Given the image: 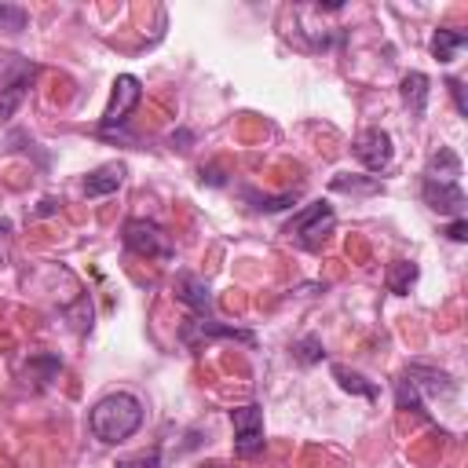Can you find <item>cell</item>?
I'll use <instances>...</instances> for the list:
<instances>
[{
    "mask_svg": "<svg viewBox=\"0 0 468 468\" xmlns=\"http://www.w3.org/2000/svg\"><path fill=\"white\" fill-rule=\"evenodd\" d=\"M88 428H91V435H95L99 442L117 446V442L132 439V435L143 428V402H139L135 395H128V391H110V395H102V399L91 406Z\"/></svg>",
    "mask_w": 468,
    "mask_h": 468,
    "instance_id": "6da1fadb",
    "label": "cell"
},
{
    "mask_svg": "<svg viewBox=\"0 0 468 468\" xmlns=\"http://www.w3.org/2000/svg\"><path fill=\"white\" fill-rule=\"evenodd\" d=\"M329 230H333V208H329L325 201H311V205H303V208L289 219V227H285V234H289L300 249H307V252L322 249L325 238H329Z\"/></svg>",
    "mask_w": 468,
    "mask_h": 468,
    "instance_id": "7a4b0ae2",
    "label": "cell"
},
{
    "mask_svg": "<svg viewBox=\"0 0 468 468\" xmlns=\"http://www.w3.org/2000/svg\"><path fill=\"white\" fill-rule=\"evenodd\" d=\"M33 77H37V66H33L29 58L11 55L7 69L0 73V124H4V121H11V117H15V110L26 102Z\"/></svg>",
    "mask_w": 468,
    "mask_h": 468,
    "instance_id": "3957f363",
    "label": "cell"
},
{
    "mask_svg": "<svg viewBox=\"0 0 468 468\" xmlns=\"http://www.w3.org/2000/svg\"><path fill=\"white\" fill-rule=\"evenodd\" d=\"M139 99H143V88H139V77H132V73H121V77L113 80V91H110V102H106V110H102V117H99V128H102V132H113V128H124V121L132 117V110L139 106Z\"/></svg>",
    "mask_w": 468,
    "mask_h": 468,
    "instance_id": "277c9868",
    "label": "cell"
},
{
    "mask_svg": "<svg viewBox=\"0 0 468 468\" xmlns=\"http://www.w3.org/2000/svg\"><path fill=\"white\" fill-rule=\"evenodd\" d=\"M124 245L135 256H150V260H172L176 256L168 234L154 219H128L124 223Z\"/></svg>",
    "mask_w": 468,
    "mask_h": 468,
    "instance_id": "5b68a950",
    "label": "cell"
},
{
    "mask_svg": "<svg viewBox=\"0 0 468 468\" xmlns=\"http://www.w3.org/2000/svg\"><path fill=\"white\" fill-rule=\"evenodd\" d=\"M230 424H234V453L238 457H256L263 450V410L256 402L230 410Z\"/></svg>",
    "mask_w": 468,
    "mask_h": 468,
    "instance_id": "8992f818",
    "label": "cell"
},
{
    "mask_svg": "<svg viewBox=\"0 0 468 468\" xmlns=\"http://www.w3.org/2000/svg\"><path fill=\"white\" fill-rule=\"evenodd\" d=\"M355 157H358L369 172H384V168L391 165V157H395L391 135H388L384 128H366V132H358V139H355Z\"/></svg>",
    "mask_w": 468,
    "mask_h": 468,
    "instance_id": "52a82bcc",
    "label": "cell"
},
{
    "mask_svg": "<svg viewBox=\"0 0 468 468\" xmlns=\"http://www.w3.org/2000/svg\"><path fill=\"white\" fill-rule=\"evenodd\" d=\"M420 194H424V205L428 208H435L442 216H453V219L464 216V190H461V183H439V179H428L424 176Z\"/></svg>",
    "mask_w": 468,
    "mask_h": 468,
    "instance_id": "ba28073f",
    "label": "cell"
},
{
    "mask_svg": "<svg viewBox=\"0 0 468 468\" xmlns=\"http://www.w3.org/2000/svg\"><path fill=\"white\" fill-rule=\"evenodd\" d=\"M194 336H201V340H216V336H223V340L256 344V333L238 329V325H223V322H216V318H190V322H183V340L190 344Z\"/></svg>",
    "mask_w": 468,
    "mask_h": 468,
    "instance_id": "9c48e42d",
    "label": "cell"
},
{
    "mask_svg": "<svg viewBox=\"0 0 468 468\" xmlns=\"http://www.w3.org/2000/svg\"><path fill=\"white\" fill-rule=\"evenodd\" d=\"M176 296H179L197 318L212 314V292H208V285H205L197 274H179V278H176Z\"/></svg>",
    "mask_w": 468,
    "mask_h": 468,
    "instance_id": "30bf717a",
    "label": "cell"
},
{
    "mask_svg": "<svg viewBox=\"0 0 468 468\" xmlns=\"http://www.w3.org/2000/svg\"><path fill=\"white\" fill-rule=\"evenodd\" d=\"M428 84H431V80H428L424 73H417V69H413V73H406V77L399 80L402 102L410 106V113H413L417 121H420V117H424V110H428V95H431V88H428Z\"/></svg>",
    "mask_w": 468,
    "mask_h": 468,
    "instance_id": "8fae6325",
    "label": "cell"
},
{
    "mask_svg": "<svg viewBox=\"0 0 468 468\" xmlns=\"http://www.w3.org/2000/svg\"><path fill=\"white\" fill-rule=\"evenodd\" d=\"M121 183H124V165H102L84 179V194L88 197H106V194H117Z\"/></svg>",
    "mask_w": 468,
    "mask_h": 468,
    "instance_id": "7c38bea8",
    "label": "cell"
},
{
    "mask_svg": "<svg viewBox=\"0 0 468 468\" xmlns=\"http://www.w3.org/2000/svg\"><path fill=\"white\" fill-rule=\"evenodd\" d=\"M428 179H439V183H457L461 176V157L450 150V146H439L431 157H428Z\"/></svg>",
    "mask_w": 468,
    "mask_h": 468,
    "instance_id": "4fadbf2b",
    "label": "cell"
},
{
    "mask_svg": "<svg viewBox=\"0 0 468 468\" xmlns=\"http://www.w3.org/2000/svg\"><path fill=\"white\" fill-rule=\"evenodd\" d=\"M468 44V37L464 33H457V29H435V37H431V55L439 58V62H450V58H457V51Z\"/></svg>",
    "mask_w": 468,
    "mask_h": 468,
    "instance_id": "5bb4252c",
    "label": "cell"
},
{
    "mask_svg": "<svg viewBox=\"0 0 468 468\" xmlns=\"http://www.w3.org/2000/svg\"><path fill=\"white\" fill-rule=\"evenodd\" d=\"M413 282H417V263H410V260H395V263L388 267V289H391L395 296H406Z\"/></svg>",
    "mask_w": 468,
    "mask_h": 468,
    "instance_id": "9a60e30c",
    "label": "cell"
},
{
    "mask_svg": "<svg viewBox=\"0 0 468 468\" xmlns=\"http://www.w3.org/2000/svg\"><path fill=\"white\" fill-rule=\"evenodd\" d=\"M333 377L340 380L344 391H355V395H362V399H377V395H380L377 384H369L362 373H351V369H344V366H333Z\"/></svg>",
    "mask_w": 468,
    "mask_h": 468,
    "instance_id": "2e32d148",
    "label": "cell"
},
{
    "mask_svg": "<svg viewBox=\"0 0 468 468\" xmlns=\"http://www.w3.org/2000/svg\"><path fill=\"white\" fill-rule=\"evenodd\" d=\"M395 402H399V410H413V413H424V395L413 388V380L410 377H402L399 384H395Z\"/></svg>",
    "mask_w": 468,
    "mask_h": 468,
    "instance_id": "e0dca14e",
    "label": "cell"
},
{
    "mask_svg": "<svg viewBox=\"0 0 468 468\" xmlns=\"http://www.w3.org/2000/svg\"><path fill=\"white\" fill-rule=\"evenodd\" d=\"M333 190H344V194H377L380 190V179L377 176H366V179H358V176H336L333 179Z\"/></svg>",
    "mask_w": 468,
    "mask_h": 468,
    "instance_id": "ac0fdd59",
    "label": "cell"
},
{
    "mask_svg": "<svg viewBox=\"0 0 468 468\" xmlns=\"http://www.w3.org/2000/svg\"><path fill=\"white\" fill-rule=\"evenodd\" d=\"M292 355H296V362L300 366H314V362H322V340L318 336H303V340H296L292 344Z\"/></svg>",
    "mask_w": 468,
    "mask_h": 468,
    "instance_id": "d6986e66",
    "label": "cell"
},
{
    "mask_svg": "<svg viewBox=\"0 0 468 468\" xmlns=\"http://www.w3.org/2000/svg\"><path fill=\"white\" fill-rule=\"evenodd\" d=\"M26 22H29L26 7H18V4H0V29H7V33H22Z\"/></svg>",
    "mask_w": 468,
    "mask_h": 468,
    "instance_id": "ffe728a7",
    "label": "cell"
},
{
    "mask_svg": "<svg viewBox=\"0 0 468 468\" xmlns=\"http://www.w3.org/2000/svg\"><path fill=\"white\" fill-rule=\"evenodd\" d=\"M117 468H161V453L157 450H146V453H135V457L117 461Z\"/></svg>",
    "mask_w": 468,
    "mask_h": 468,
    "instance_id": "44dd1931",
    "label": "cell"
},
{
    "mask_svg": "<svg viewBox=\"0 0 468 468\" xmlns=\"http://www.w3.org/2000/svg\"><path fill=\"white\" fill-rule=\"evenodd\" d=\"M252 201H256L260 212H278V208L292 205V194H282V197H252Z\"/></svg>",
    "mask_w": 468,
    "mask_h": 468,
    "instance_id": "7402d4cb",
    "label": "cell"
},
{
    "mask_svg": "<svg viewBox=\"0 0 468 468\" xmlns=\"http://www.w3.org/2000/svg\"><path fill=\"white\" fill-rule=\"evenodd\" d=\"M446 238H450V241H468V219L457 216V219L446 227Z\"/></svg>",
    "mask_w": 468,
    "mask_h": 468,
    "instance_id": "603a6c76",
    "label": "cell"
},
{
    "mask_svg": "<svg viewBox=\"0 0 468 468\" xmlns=\"http://www.w3.org/2000/svg\"><path fill=\"white\" fill-rule=\"evenodd\" d=\"M446 88H450V95H453L457 110H461V113H468V102H464V88H461V80H457V77H450V80H446Z\"/></svg>",
    "mask_w": 468,
    "mask_h": 468,
    "instance_id": "cb8c5ba5",
    "label": "cell"
},
{
    "mask_svg": "<svg viewBox=\"0 0 468 468\" xmlns=\"http://www.w3.org/2000/svg\"><path fill=\"white\" fill-rule=\"evenodd\" d=\"M7 249H11V223L0 219V267L7 263Z\"/></svg>",
    "mask_w": 468,
    "mask_h": 468,
    "instance_id": "d4e9b609",
    "label": "cell"
}]
</instances>
